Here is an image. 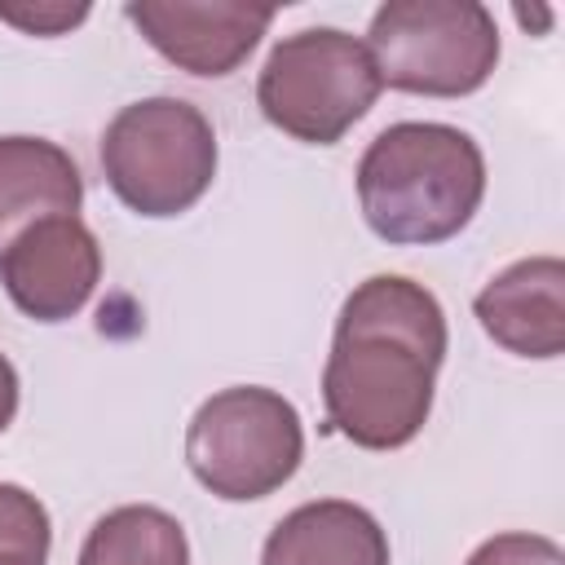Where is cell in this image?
I'll use <instances>...</instances> for the list:
<instances>
[{
    "label": "cell",
    "mask_w": 565,
    "mask_h": 565,
    "mask_svg": "<svg viewBox=\"0 0 565 565\" xmlns=\"http://www.w3.org/2000/svg\"><path fill=\"white\" fill-rule=\"evenodd\" d=\"M446 313L437 296L402 274H375L349 291L322 366L327 424L362 450H397L433 415L446 362Z\"/></svg>",
    "instance_id": "cell-1"
},
{
    "label": "cell",
    "mask_w": 565,
    "mask_h": 565,
    "mask_svg": "<svg viewBox=\"0 0 565 565\" xmlns=\"http://www.w3.org/2000/svg\"><path fill=\"white\" fill-rule=\"evenodd\" d=\"M481 199L486 154L455 124H388L358 159L362 221L393 247H428L455 238L477 216Z\"/></svg>",
    "instance_id": "cell-2"
},
{
    "label": "cell",
    "mask_w": 565,
    "mask_h": 565,
    "mask_svg": "<svg viewBox=\"0 0 565 565\" xmlns=\"http://www.w3.org/2000/svg\"><path fill=\"white\" fill-rule=\"evenodd\" d=\"M102 172L137 216H181L216 177L212 119L185 97L128 102L102 132Z\"/></svg>",
    "instance_id": "cell-3"
},
{
    "label": "cell",
    "mask_w": 565,
    "mask_h": 565,
    "mask_svg": "<svg viewBox=\"0 0 565 565\" xmlns=\"http://www.w3.org/2000/svg\"><path fill=\"white\" fill-rule=\"evenodd\" d=\"M380 88L371 49L358 35L305 26L269 49L256 79V106L278 132L305 146H335L375 106Z\"/></svg>",
    "instance_id": "cell-4"
},
{
    "label": "cell",
    "mask_w": 565,
    "mask_h": 565,
    "mask_svg": "<svg viewBox=\"0 0 565 565\" xmlns=\"http://www.w3.org/2000/svg\"><path fill=\"white\" fill-rule=\"evenodd\" d=\"M305 459L300 411L260 384L212 393L185 428V463L203 490L225 503H252L282 490Z\"/></svg>",
    "instance_id": "cell-5"
},
{
    "label": "cell",
    "mask_w": 565,
    "mask_h": 565,
    "mask_svg": "<svg viewBox=\"0 0 565 565\" xmlns=\"http://www.w3.org/2000/svg\"><path fill=\"white\" fill-rule=\"evenodd\" d=\"M362 44L380 84L419 97H468L499 66L494 13L477 0H388Z\"/></svg>",
    "instance_id": "cell-6"
},
{
    "label": "cell",
    "mask_w": 565,
    "mask_h": 565,
    "mask_svg": "<svg viewBox=\"0 0 565 565\" xmlns=\"http://www.w3.org/2000/svg\"><path fill=\"white\" fill-rule=\"evenodd\" d=\"M0 282L31 322H66L102 282V243L79 216L35 221L0 252Z\"/></svg>",
    "instance_id": "cell-7"
},
{
    "label": "cell",
    "mask_w": 565,
    "mask_h": 565,
    "mask_svg": "<svg viewBox=\"0 0 565 565\" xmlns=\"http://www.w3.org/2000/svg\"><path fill=\"white\" fill-rule=\"evenodd\" d=\"M124 13L154 53L203 79L238 71L274 22V4L247 0H132Z\"/></svg>",
    "instance_id": "cell-8"
},
{
    "label": "cell",
    "mask_w": 565,
    "mask_h": 565,
    "mask_svg": "<svg viewBox=\"0 0 565 565\" xmlns=\"http://www.w3.org/2000/svg\"><path fill=\"white\" fill-rule=\"evenodd\" d=\"M481 331L516 358H561L565 353V260L525 256L494 274L477 300Z\"/></svg>",
    "instance_id": "cell-9"
},
{
    "label": "cell",
    "mask_w": 565,
    "mask_h": 565,
    "mask_svg": "<svg viewBox=\"0 0 565 565\" xmlns=\"http://www.w3.org/2000/svg\"><path fill=\"white\" fill-rule=\"evenodd\" d=\"M84 177L49 137H0V252L49 216H79Z\"/></svg>",
    "instance_id": "cell-10"
},
{
    "label": "cell",
    "mask_w": 565,
    "mask_h": 565,
    "mask_svg": "<svg viewBox=\"0 0 565 565\" xmlns=\"http://www.w3.org/2000/svg\"><path fill=\"white\" fill-rule=\"evenodd\" d=\"M260 565H388V534L362 503L313 499L269 530Z\"/></svg>",
    "instance_id": "cell-11"
},
{
    "label": "cell",
    "mask_w": 565,
    "mask_h": 565,
    "mask_svg": "<svg viewBox=\"0 0 565 565\" xmlns=\"http://www.w3.org/2000/svg\"><path fill=\"white\" fill-rule=\"evenodd\" d=\"M75 565H190V543L172 512L124 503L93 521Z\"/></svg>",
    "instance_id": "cell-12"
},
{
    "label": "cell",
    "mask_w": 565,
    "mask_h": 565,
    "mask_svg": "<svg viewBox=\"0 0 565 565\" xmlns=\"http://www.w3.org/2000/svg\"><path fill=\"white\" fill-rule=\"evenodd\" d=\"M53 543V525L44 503L13 486L0 481V565H44Z\"/></svg>",
    "instance_id": "cell-13"
},
{
    "label": "cell",
    "mask_w": 565,
    "mask_h": 565,
    "mask_svg": "<svg viewBox=\"0 0 565 565\" xmlns=\"http://www.w3.org/2000/svg\"><path fill=\"white\" fill-rule=\"evenodd\" d=\"M463 565H565V552L556 539L547 534H525V530H508L486 539Z\"/></svg>",
    "instance_id": "cell-14"
},
{
    "label": "cell",
    "mask_w": 565,
    "mask_h": 565,
    "mask_svg": "<svg viewBox=\"0 0 565 565\" xmlns=\"http://www.w3.org/2000/svg\"><path fill=\"white\" fill-rule=\"evenodd\" d=\"M88 18V4L66 0H0V22L26 31V35H62Z\"/></svg>",
    "instance_id": "cell-15"
},
{
    "label": "cell",
    "mask_w": 565,
    "mask_h": 565,
    "mask_svg": "<svg viewBox=\"0 0 565 565\" xmlns=\"http://www.w3.org/2000/svg\"><path fill=\"white\" fill-rule=\"evenodd\" d=\"M18 371H13V362L0 353V433L13 424V415H18Z\"/></svg>",
    "instance_id": "cell-16"
}]
</instances>
